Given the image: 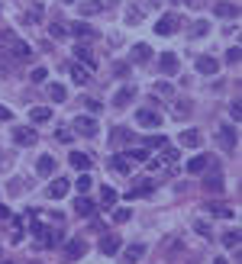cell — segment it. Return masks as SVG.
<instances>
[{
	"label": "cell",
	"mask_w": 242,
	"mask_h": 264,
	"mask_svg": "<svg viewBox=\"0 0 242 264\" xmlns=\"http://www.w3.org/2000/svg\"><path fill=\"white\" fill-rule=\"evenodd\" d=\"M68 32L74 36V39H81V42L97 39V29H94V26H87V23H71V26H68Z\"/></svg>",
	"instance_id": "5"
},
{
	"label": "cell",
	"mask_w": 242,
	"mask_h": 264,
	"mask_svg": "<svg viewBox=\"0 0 242 264\" xmlns=\"http://www.w3.org/2000/svg\"><path fill=\"white\" fill-rule=\"evenodd\" d=\"M178 29H181V16H174V13H165L162 20L155 23L158 36H171V32H178Z\"/></svg>",
	"instance_id": "3"
},
{
	"label": "cell",
	"mask_w": 242,
	"mask_h": 264,
	"mask_svg": "<svg viewBox=\"0 0 242 264\" xmlns=\"http://www.w3.org/2000/svg\"><path fill=\"white\" fill-rule=\"evenodd\" d=\"M139 20H142V13H139L136 7H129V13H126V23H129V26H136Z\"/></svg>",
	"instance_id": "44"
},
{
	"label": "cell",
	"mask_w": 242,
	"mask_h": 264,
	"mask_svg": "<svg viewBox=\"0 0 242 264\" xmlns=\"http://www.w3.org/2000/svg\"><path fill=\"white\" fill-rule=\"evenodd\" d=\"M219 145L226 148V152L236 148V126H219Z\"/></svg>",
	"instance_id": "17"
},
{
	"label": "cell",
	"mask_w": 242,
	"mask_h": 264,
	"mask_svg": "<svg viewBox=\"0 0 242 264\" xmlns=\"http://www.w3.org/2000/svg\"><path fill=\"white\" fill-rule=\"evenodd\" d=\"M184 3H188V7H194V10H197V7H203V0H184Z\"/></svg>",
	"instance_id": "52"
},
{
	"label": "cell",
	"mask_w": 242,
	"mask_h": 264,
	"mask_svg": "<svg viewBox=\"0 0 242 264\" xmlns=\"http://www.w3.org/2000/svg\"><path fill=\"white\" fill-rule=\"evenodd\" d=\"M207 32H210V23H207V20H197V23L191 26V36H194V39H203Z\"/></svg>",
	"instance_id": "31"
},
{
	"label": "cell",
	"mask_w": 242,
	"mask_h": 264,
	"mask_svg": "<svg viewBox=\"0 0 242 264\" xmlns=\"http://www.w3.org/2000/svg\"><path fill=\"white\" fill-rule=\"evenodd\" d=\"M229 116H233V123H239V116H242V113H239V103H229Z\"/></svg>",
	"instance_id": "48"
},
{
	"label": "cell",
	"mask_w": 242,
	"mask_h": 264,
	"mask_svg": "<svg viewBox=\"0 0 242 264\" xmlns=\"http://www.w3.org/2000/svg\"><path fill=\"white\" fill-rule=\"evenodd\" d=\"M10 216V210H7V206H0V219H7Z\"/></svg>",
	"instance_id": "53"
},
{
	"label": "cell",
	"mask_w": 242,
	"mask_h": 264,
	"mask_svg": "<svg viewBox=\"0 0 242 264\" xmlns=\"http://www.w3.org/2000/svg\"><path fill=\"white\" fill-rule=\"evenodd\" d=\"M203 187H207L210 194H219V190H223V174L213 168V161H210V171H207V177H203Z\"/></svg>",
	"instance_id": "9"
},
{
	"label": "cell",
	"mask_w": 242,
	"mask_h": 264,
	"mask_svg": "<svg viewBox=\"0 0 242 264\" xmlns=\"http://www.w3.org/2000/svg\"><path fill=\"white\" fill-rule=\"evenodd\" d=\"M142 255H145V245H142V242H133V245H126V251H123V264H136Z\"/></svg>",
	"instance_id": "14"
},
{
	"label": "cell",
	"mask_w": 242,
	"mask_h": 264,
	"mask_svg": "<svg viewBox=\"0 0 242 264\" xmlns=\"http://www.w3.org/2000/svg\"><path fill=\"white\" fill-rule=\"evenodd\" d=\"M46 78H48V71H46V68H32V71H29V81H32V84H42Z\"/></svg>",
	"instance_id": "38"
},
{
	"label": "cell",
	"mask_w": 242,
	"mask_h": 264,
	"mask_svg": "<svg viewBox=\"0 0 242 264\" xmlns=\"http://www.w3.org/2000/svg\"><path fill=\"white\" fill-rule=\"evenodd\" d=\"M68 161H71V168H78V171H87V168H91V155H84V152H71Z\"/></svg>",
	"instance_id": "24"
},
{
	"label": "cell",
	"mask_w": 242,
	"mask_h": 264,
	"mask_svg": "<svg viewBox=\"0 0 242 264\" xmlns=\"http://www.w3.org/2000/svg\"><path fill=\"white\" fill-rule=\"evenodd\" d=\"M174 161H178V148L165 145V148H162V158H158V164H174Z\"/></svg>",
	"instance_id": "32"
},
{
	"label": "cell",
	"mask_w": 242,
	"mask_h": 264,
	"mask_svg": "<svg viewBox=\"0 0 242 264\" xmlns=\"http://www.w3.org/2000/svg\"><path fill=\"white\" fill-rule=\"evenodd\" d=\"M165 145H168L165 135H148V139H145V148H165Z\"/></svg>",
	"instance_id": "36"
},
{
	"label": "cell",
	"mask_w": 242,
	"mask_h": 264,
	"mask_svg": "<svg viewBox=\"0 0 242 264\" xmlns=\"http://www.w3.org/2000/svg\"><path fill=\"white\" fill-rule=\"evenodd\" d=\"M100 251H103V255H117V251H120V239H117V235H103V239H100Z\"/></svg>",
	"instance_id": "26"
},
{
	"label": "cell",
	"mask_w": 242,
	"mask_h": 264,
	"mask_svg": "<svg viewBox=\"0 0 242 264\" xmlns=\"http://www.w3.org/2000/svg\"><path fill=\"white\" fill-rule=\"evenodd\" d=\"M197 71H200V74H217L219 62L213 58V55H200V58H197Z\"/></svg>",
	"instance_id": "16"
},
{
	"label": "cell",
	"mask_w": 242,
	"mask_h": 264,
	"mask_svg": "<svg viewBox=\"0 0 242 264\" xmlns=\"http://www.w3.org/2000/svg\"><path fill=\"white\" fill-rule=\"evenodd\" d=\"M136 123H139V126H145V129H155V126H162V116H158L155 110L142 107L139 113H136Z\"/></svg>",
	"instance_id": "6"
},
{
	"label": "cell",
	"mask_w": 242,
	"mask_h": 264,
	"mask_svg": "<svg viewBox=\"0 0 242 264\" xmlns=\"http://www.w3.org/2000/svg\"><path fill=\"white\" fill-rule=\"evenodd\" d=\"M133 100H136V87H120V90L113 93V107H117V110L129 107Z\"/></svg>",
	"instance_id": "10"
},
{
	"label": "cell",
	"mask_w": 242,
	"mask_h": 264,
	"mask_svg": "<svg viewBox=\"0 0 242 264\" xmlns=\"http://www.w3.org/2000/svg\"><path fill=\"white\" fill-rule=\"evenodd\" d=\"M110 139H113V145H123V142H129V139H133V135H129V129H120V126H117Z\"/></svg>",
	"instance_id": "34"
},
{
	"label": "cell",
	"mask_w": 242,
	"mask_h": 264,
	"mask_svg": "<svg viewBox=\"0 0 242 264\" xmlns=\"http://www.w3.org/2000/svg\"><path fill=\"white\" fill-rule=\"evenodd\" d=\"M29 119H32V123H48V119H52V110H48V107H32L29 110Z\"/></svg>",
	"instance_id": "29"
},
{
	"label": "cell",
	"mask_w": 242,
	"mask_h": 264,
	"mask_svg": "<svg viewBox=\"0 0 242 264\" xmlns=\"http://www.w3.org/2000/svg\"><path fill=\"white\" fill-rule=\"evenodd\" d=\"M117 203V190L113 187H100V206H113Z\"/></svg>",
	"instance_id": "33"
},
{
	"label": "cell",
	"mask_w": 242,
	"mask_h": 264,
	"mask_svg": "<svg viewBox=\"0 0 242 264\" xmlns=\"http://www.w3.org/2000/svg\"><path fill=\"white\" fill-rule=\"evenodd\" d=\"M207 210H210V213H217V216H233V210H226L223 203H207Z\"/></svg>",
	"instance_id": "41"
},
{
	"label": "cell",
	"mask_w": 242,
	"mask_h": 264,
	"mask_svg": "<svg viewBox=\"0 0 242 264\" xmlns=\"http://www.w3.org/2000/svg\"><path fill=\"white\" fill-rule=\"evenodd\" d=\"M55 139H58V142H71V139H74V132H71V129H58V132H55Z\"/></svg>",
	"instance_id": "45"
},
{
	"label": "cell",
	"mask_w": 242,
	"mask_h": 264,
	"mask_svg": "<svg viewBox=\"0 0 242 264\" xmlns=\"http://www.w3.org/2000/svg\"><path fill=\"white\" fill-rule=\"evenodd\" d=\"M48 36H52V39H65V36H68V29H65L62 23H52V26H48Z\"/></svg>",
	"instance_id": "37"
},
{
	"label": "cell",
	"mask_w": 242,
	"mask_h": 264,
	"mask_svg": "<svg viewBox=\"0 0 242 264\" xmlns=\"http://www.w3.org/2000/svg\"><path fill=\"white\" fill-rule=\"evenodd\" d=\"M194 229H197L200 235H210V225H207V222H194Z\"/></svg>",
	"instance_id": "51"
},
{
	"label": "cell",
	"mask_w": 242,
	"mask_h": 264,
	"mask_svg": "<svg viewBox=\"0 0 242 264\" xmlns=\"http://www.w3.org/2000/svg\"><path fill=\"white\" fill-rule=\"evenodd\" d=\"M65 194H68V180H65V177H55L52 187H48V197H52V200H62Z\"/></svg>",
	"instance_id": "23"
},
{
	"label": "cell",
	"mask_w": 242,
	"mask_h": 264,
	"mask_svg": "<svg viewBox=\"0 0 242 264\" xmlns=\"http://www.w3.org/2000/svg\"><path fill=\"white\" fill-rule=\"evenodd\" d=\"M74 213H81V216H91V213H94V200L78 197V200H74Z\"/></svg>",
	"instance_id": "30"
},
{
	"label": "cell",
	"mask_w": 242,
	"mask_h": 264,
	"mask_svg": "<svg viewBox=\"0 0 242 264\" xmlns=\"http://www.w3.org/2000/svg\"><path fill=\"white\" fill-rule=\"evenodd\" d=\"M226 65H239V48H229L226 52Z\"/></svg>",
	"instance_id": "46"
},
{
	"label": "cell",
	"mask_w": 242,
	"mask_h": 264,
	"mask_svg": "<svg viewBox=\"0 0 242 264\" xmlns=\"http://www.w3.org/2000/svg\"><path fill=\"white\" fill-rule=\"evenodd\" d=\"M36 171H39L42 177H48V174L55 171V158H52V155H42L39 161H36Z\"/></svg>",
	"instance_id": "27"
},
{
	"label": "cell",
	"mask_w": 242,
	"mask_h": 264,
	"mask_svg": "<svg viewBox=\"0 0 242 264\" xmlns=\"http://www.w3.org/2000/svg\"><path fill=\"white\" fill-rule=\"evenodd\" d=\"M10 55H13L16 62H32V48L26 45L23 39H13V42H10Z\"/></svg>",
	"instance_id": "7"
},
{
	"label": "cell",
	"mask_w": 242,
	"mask_h": 264,
	"mask_svg": "<svg viewBox=\"0 0 242 264\" xmlns=\"http://www.w3.org/2000/svg\"><path fill=\"white\" fill-rule=\"evenodd\" d=\"M84 251H87V245L81 239H71L68 245H65V261H78V258H84Z\"/></svg>",
	"instance_id": "11"
},
{
	"label": "cell",
	"mask_w": 242,
	"mask_h": 264,
	"mask_svg": "<svg viewBox=\"0 0 242 264\" xmlns=\"http://www.w3.org/2000/svg\"><path fill=\"white\" fill-rule=\"evenodd\" d=\"M110 168H113L117 174H129V171H133V168H129V158H126V155H113V158H110Z\"/></svg>",
	"instance_id": "25"
},
{
	"label": "cell",
	"mask_w": 242,
	"mask_h": 264,
	"mask_svg": "<svg viewBox=\"0 0 242 264\" xmlns=\"http://www.w3.org/2000/svg\"><path fill=\"white\" fill-rule=\"evenodd\" d=\"M129 58H133V62H139V65H145L148 58H152V48H148L145 42H136L133 52H129Z\"/></svg>",
	"instance_id": "19"
},
{
	"label": "cell",
	"mask_w": 242,
	"mask_h": 264,
	"mask_svg": "<svg viewBox=\"0 0 242 264\" xmlns=\"http://www.w3.org/2000/svg\"><path fill=\"white\" fill-rule=\"evenodd\" d=\"M181 145H184V148H200L203 145L200 129H184V132H181Z\"/></svg>",
	"instance_id": "13"
},
{
	"label": "cell",
	"mask_w": 242,
	"mask_h": 264,
	"mask_svg": "<svg viewBox=\"0 0 242 264\" xmlns=\"http://www.w3.org/2000/svg\"><path fill=\"white\" fill-rule=\"evenodd\" d=\"M217 264H226V258H217Z\"/></svg>",
	"instance_id": "54"
},
{
	"label": "cell",
	"mask_w": 242,
	"mask_h": 264,
	"mask_svg": "<svg viewBox=\"0 0 242 264\" xmlns=\"http://www.w3.org/2000/svg\"><path fill=\"white\" fill-rule=\"evenodd\" d=\"M191 110H194V103H191V100H174L171 103V116L174 119H188Z\"/></svg>",
	"instance_id": "20"
},
{
	"label": "cell",
	"mask_w": 242,
	"mask_h": 264,
	"mask_svg": "<svg viewBox=\"0 0 242 264\" xmlns=\"http://www.w3.org/2000/svg\"><path fill=\"white\" fill-rule=\"evenodd\" d=\"M223 245H226V248H239V232H236V229H229V232L223 235Z\"/></svg>",
	"instance_id": "35"
},
{
	"label": "cell",
	"mask_w": 242,
	"mask_h": 264,
	"mask_svg": "<svg viewBox=\"0 0 242 264\" xmlns=\"http://www.w3.org/2000/svg\"><path fill=\"white\" fill-rule=\"evenodd\" d=\"M68 74H71V81H74V84H78V87H84L87 81H91V74H87V68H84V65H78V62H71V65H68Z\"/></svg>",
	"instance_id": "12"
},
{
	"label": "cell",
	"mask_w": 242,
	"mask_h": 264,
	"mask_svg": "<svg viewBox=\"0 0 242 264\" xmlns=\"http://www.w3.org/2000/svg\"><path fill=\"white\" fill-rule=\"evenodd\" d=\"M155 93H158V97H168V100H174L171 84H165V81H162V84H155Z\"/></svg>",
	"instance_id": "40"
},
{
	"label": "cell",
	"mask_w": 242,
	"mask_h": 264,
	"mask_svg": "<svg viewBox=\"0 0 242 264\" xmlns=\"http://www.w3.org/2000/svg\"><path fill=\"white\" fill-rule=\"evenodd\" d=\"M126 158H129V161H148V148H133Z\"/></svg>",
	"instance_id": "39"
},
{
	"label": "cell",
	"mask_w": 242,
	"mask_h": 264,
	"mask_svg": "<svg viewBox=\"0 0 242 264\" xmlns=\"http://www.w3.org/2000/svg\"><path fill=\"white\" fill-rule=\"evenodd\" d=\"M100 10H103L100 0H81V3H78V13L81 16H97Z\"/></svg>",
	"instance_id": "21"
},
{
	"label": "cell",
	"mask_w": 242,
	"mask_h": 264,
	"mask_svg": "<svg viewBox=\"0 0 242 264\" xmlns=\"http://www.w3.org/2000/svg\"><path fill=\"white\" fill-rule=\"evenodd\" d=\"M213 13H217L219 20H236V16H239V7H236V3H217Z\"/></svg>",
	"instance_id": "22"
},
{
	"label": "cell",
	"mask_w": 242,
	"mask_h": 264,
	"mask_svg": "<svg viewBox=\"0 0 242 264\" xmlns=\"http://www.w3.org/2000/svg\"><path fill=\"white\" fill-rule=\"evenodd\" d=\"M71 126H74L71 132H78V135H84V139H94L97 135V119L94 116H78Z\"/></svg>",
	"instance_id": "2"
},
{
	"label": "cell",
	"mask_w": 242,
	"mask_h": 264,
	"mask_svg": "<svg viewBox=\"0 0 242 264\" xmlns=\"http://www.w3.org/2000/svg\"><path fill=\"white\" fill-rule=\"evenodd\" d=\"M32 235H36V245H39V248H52L55 242H62V235L46 229L42 222H32Z\"/></svg>",
	"instance_id": "1"
},
{
	"label": "cell",
	"mask_w": 242,
	"mask_h": 264,
	"mask_svg": "<svg viewBox=\"0 0 242 264\" xmlns=\"http://www.w3.org/2000/svg\"><path fill=\"white\" fill-rule=\"evenodd\" d=\"M65 3H78V0H65Z\"/></svg>",
	"instance_id": "55"
},
{
	"label": "cell",
	"mask_w": 242,
	"mask_h": 264,
	"mask_svg": "<svg viewBox=\"0 0 242 264\" xmlns=\"http://www.w3.org/2000/svg\"><path fill=\"white\" fill-rule=\"evenodd\" d=\"M13 142L16 145H36V142H39V132L32 129V126H16L13 129Z\"/></svg>",
	"instance_id": "4"
},
{
	"label": "cell",
	"mask_w": 242,
	"mask_h": 264,
	"mask_svg": "<svg viewBox=\"0 0 242 264\" xmlns=\"http://www.w3.org/2000/svg\"><path fill=\"white\" fill-rule=\"evenodd\" d=\"M158 68H162V74H178V55L165 52L162 58H158Z\"/></svg>",
	"instance_id": "18"
},
{
	"label": "cell",
	"mask_w": 242,
	"mask_h": 264,
	"mask_svg": "<svg viewBox=\"0 0 242 264\" xmlns=\"http://www.w3.org/2000/svg\"><path fill=\"white\" fill-rule=\"evenodd\" d=\"M48 100H55V103H65V100H68L65 84H48Z\"/></svg>",
	"instance_id": "28"
},
{
	"label": "cell",
	"mask_w": 242,
	"mask_h": 264,
	"mask_svg": "<svg viewBox=\"0 0 242 264\" xmlns=\"http://www.w3.org/2000/svg\"><path fill=\"white\" fill-rule=\"evenodd\" d=\"M129 216H133V213H129V210H113V222H129Z\"/></svg>",
	"instance_id": "43"
},
{
	"label": "cell",
	"mask_w": 242,
	"mask_h": 264,
	"mask_svg": "<svg viewBox=\"0 0 242 264\" xmlns=\"http://www.w3.org/2000/svg\"><path fill=\"white\" fill-rule=\"evenodd\" d=\"M7 119H13V113H10V110L0 103V123H7Z\"/></svg>",
	"instance_id": "50"
},
{
	"label": "cell",
	"mask_w": 242,
	"mask_h": 264,
	"mask_svg": "<svg viewBox=\"0 0 242 264\" xmlns=\"http://www.w3.org/2000/svg\"><path fill=\"white\" fill-rule=\"evenodd\" d=\"M210 161H213L210 155H194V158L188 161V174H203L207 168H210Z\"/></svg>",
	"instance_id": "15"
},
{
	"label": "cell",
	"mask_w": 242,
	"mask_h": 264,
	"mask_svg": "<svg viewBox=\"0 0 242 264\" xmlns=\"http://www.w3.org/2000/svg\"><path fill=\"white\" fill-rule=\"evenodd\" d=\"M74 187H78L81 194H87V190H91V187H94V180L87 177V174H81V177H78V184H74Z\"/></svg>",
	"instance_id": "42"
},
{
	"label": "cell",
	"mask_w": 242,
	"mask_h": 264,
	"mask_svg": "<svg viewBox=\"0 0 242 264\" xmlns=\"http://www.w3.org/2000/svg\"><path fill=\"white\" fill-rule=\"evenodd\" d=\"M113 71H117V78H126V74H129V65H120L117 62V68H113Z\"/></svg>",
	"instance_id": "49"
},
{
	"label": "cell",
	"mask_w": 242,
	"mask_h": 264,
	"mask_svg": "<svg viewBox=\"0 0 242 264\" xmlns=\"http://www.w3.org/2000/svg\"><path fill=\"white\" fill-rule=\"evenodd\" d=\"M74 58H78V65H84L87 71L97 68V58H94V52H91L87 45H74Z\"/></svg>",
	"instance_id": "8"
},
{
	"label": "cell",
	"mask_w": 242,
	"mask_h": 264,
	"mask_svg": "<svg viewBox=\"0 0 242 264\" xmlns=\"http://www.w3.org/2000/svg\"><path fill=\"white\" fill-rule=\"evenodd\" d=\"M84 107L91 110V113H100V110H103V103H100V100H84Z\"/></svg>",
	"instance_id": "47"
}]
</instances>
